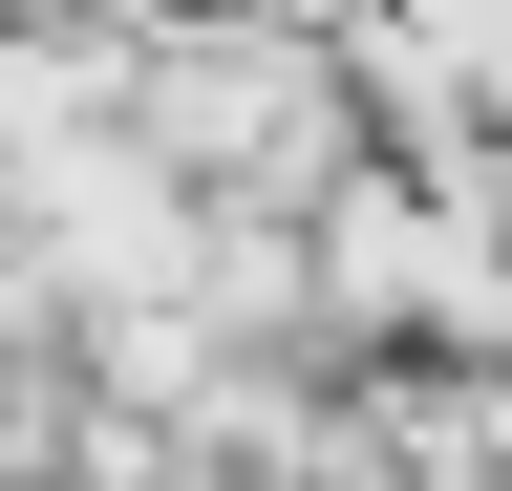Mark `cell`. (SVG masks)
I'll list each match as a JSON object with an SVG mask.
<instances>
[{
	"label": "cell",
	"instance_id": "obj_1",
	"mask_svg": "<svg viewBox=\"0 0 512 491\" xmlns=\"http://www.w3.org/2000/svg\"><path fill=\"white\" fill-rule=\"evenodd\" d=\"M128 129H150L214 214H299L320 171L363 150L342 22H278V0H150V22H128Z\"/></svg>",
	"mask_w": 512,
	"mask_h": 491
}]
</instances>
